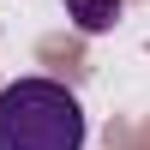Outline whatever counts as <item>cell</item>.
Returning <instances> with one entry per match:
<instances>
[{"label": "cell", "mask_w": 150, "mask_h": 150, "mask_svg": "<svg viewBox=\"0 0 150 150\" xmlns=\"http://www.w3.org/2000/svg\"><path fill=\"white\" fill-rule=\"evenodd\" d=\"M0 150H84V102L54 78H12L0 90Z\"/></svg>", "instance_id": "obj_1"}, {"label": "cell", "mask_w": 150, "mask_h": 150, "mask_svg": "<svg viewBox=\"0 0 150 150\" xmlns=\"http://www.w3.org/2000/svg\"><path fill=\"white\" fill-rule=\"evenodd\" d=\"M66 18L78 24L84 36H102V30H114V18H120V0H66Z\"/></svg>", "instance_id": "obj_2"}]
</instances>
